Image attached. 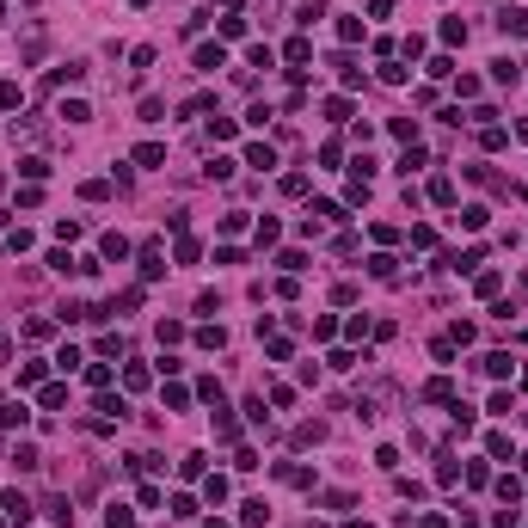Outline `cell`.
I'll use <instances>...</instances> for the list:
<instances>
[{"label": "cell", "mask_w": 528, "mask_h": 528, "mask_svg": "<svg viewBox=\"0 0 528 528\" xmlns=\"http://www.w3.org/2000/svg\"><path fill=\"white\" fill-rule=\"evenodd\" d=\"M221 62H228V49H221V44H203V49H197V68H209V74H215Z\"/></svg>", "instance_id": "4"}, {"label": "cell", "mask_w": 528, "mask_h": 528, "mask_svg": "<svg viewBox=\"0 0 528 528\" xmlns=\"http://www.w3.org/2000/svg\"><path fill=\"white\" fill-rule=\"evenodd\" d=\"M0 510H6V522H31V498H19V491H6V498H0Z\"/></svg>", "instance_id": "1"}, {"label": "cell", "mask_w": 528, "mask_h": 528, "mask_svg": "<svg viewBox=\"0 0 528 528\" xmlns=\"http://www.w3.org/2000/svg\"><path fill=\"white\" fill-rule=\"evenodd\" d=\"M368 271L381 276V283H393V276H399V264H393V258H387V252H381V258H368Z\"/></svg>", "instance_id": "11"}, {"label": "cell", "mask_w": 528, "mask_h": 528, "mask_svg": "<svg viewBox=\"0 0 528 528\" xmlns=\"http://www.w3.org/2000/svg\"><path fill=\"white\" fill-rule=\"evenodd\" d=\"M13 105H19V86H13V80H0V111H13Z\"/></svg>", "instance_id": "15"}, {"label": "cell", "mask_w": 528, "mask_h": 528, "mask_svg": "<svg viewBox=\"0 0 528 528\" xmlns=\"http://www.w3.org/2000/svg\"><path fill=\"white\" fill-rule=\"evenodd\" d=\"M62 117H68V123H86L92 111H86V98H68V105H62Z\"/></svg>", "instance_id": "13"}, {"label": "cell", "mask_w": 528, "mask_h": 528, "mask_svg": "<svg viewBox=\"0 0 528 528\" xmlns=\"http://www.w3.org/2000/svg\"><path fill=\"white\" fill-rule=\"evenodd\" d=\"M246 166H258V172H271V166H276V154L264 148V141H252V148H246Z\"/></svg>", "instance_id": "5"}, {"label": "cell", "mask_w": 528, "mask_h": 528, "mask_svg": "<svg viewBox=\"0 0 528 528\" xmlns=\"http://www.w3.org/2000/svg\"><path fill=\"white\" fill-rule=\"evenodd\" d=\"M19 172H25V179H44V172H49V160H44V154H25V160H19Z\"/></svg>", "instance_id": "10"}, {"label": "cell", "mask_w": 528, "mask_h": 528, "mask_svg": "<svg viewBox=\"0 0 528 528\" xmlns=\"http://www.w3.org/2000/svg\"><path fill=\"white\" fill-rule=\"evenodd\" d=\"M498 25H504L510 37H528V13H522V6H504V13H498Z\"/></svg>", "instance_id": "3"}, {"label": "cell", "mask_w": 528, "mask_h": 528, "mask_svg": "<svg viewBox=\"0 0 528 528\" xmlns=\"http://www.w3.org/2000/svg\"><path fill=\"white\" fill-rule=\"evenodd\" d=\"M197 345H203V350H221V345H228V332H221V326H203V332H197Z\"/></svg>", "instance_id": "7"}, {"label": "cell", "mask_w": 528, "mask_h": 528, "mask_svg": "<svg viewBox=\"0 0 528 528\" xmlns=\"http://www.w3.org/2000/svg\"><path fill=\"white\" fill-rule=\"evenodd\" d=\"M105 528H136V516H129L123 504H111V516H105Z\"/></svg>", "instance_id": "14"}, {"label": "cell", "mask_w": 528, "mask_h": 528, "mask_svg": "<svg viewBox=\"0 0 528 528\" xmlns=\"http://www.w3.org/2000/svg\"><path fill=\"white\" fill-rule=\"evenodd\" d=\"M49 522H62V528L74 522V504H68V498H49Z\"/></svg>", "instance_id": "9"}, {"label": "cell", "mask_w": 528, "mask_h": 528, "mask_svg": "<svg viewBox=\"0 0 528 528\" xmlns=\"http://www.w3.org/2000/svg\"><path fill=\"white\" fill-rule=\"evenodd\" d=\"M25 399H6V406H0V430H25Z\"/></svg>", "instance_id": "2"}, {"label": "cell", "mask_w": 528, "mask_h": 528, "mask_svg": "<svg viewBox=\"0 0 528 528\" xmlns=\"http://www.w3.org/2000/svg\"><path fill=\"white\" fill-rule=\"evenodd\" d=\"M491 80H504V86H516V62H510V56H504V62H491Z\"/></svg>", "instance_id": "12"}, {"label": "cell", "mask_w": 528, "mask_h": 528, "mask_svg": "<svg viewBox=\"0 0 528 528\" xmlns=\"http://www.w3.org/2000/svg\"><path fill=\"white\" fill-rule=\"evenodd\" d=\"M418 528H449V516H424V522H418Z\"/></svg>", "instance_id": "16"}, {"label": "cell", "mask_w": 528, "mask_h": 528, "mask_svg": "<svg viewBox=\"0 0 528 528\" xmlns=\"http://www.w3.org/2000/svg\"><path fill=\"white\" fill-rule=\"evenodd\" d=\"M0 528H6V522H0Z\"/></svg>", "instance_id": "18"}, {"label": "cell", "mask_w": 528, "mask_h": 528, "mask_svg": "<svg viewBox=\"0 0 528 528\" xmlns=\"http://www.w3.org/2000/svg\"><path fill=\"white\" fill-rule=\"evenodd\" d=\"M160 160H166L160 141H141V148H136V166H160Z\"/></svg>", "instance_id": "6"}, {"label": "cell", "mask_w": 528, "mask_h": 528, "mask_svg": "<svg viewBox=\"0 0 528 528\" xmlns=\"http://www.w3.org/2000/svg\"><path fill=\"white\" fill-rule=\"evenodd\" d=\"M350 528H368V522H350Z\"/></svg>", "instance_id": "17"}, {"label": "cell", "mask_w": 528, "mask_h": 528, "mask_svg": "<svg viewBox=\"0 0 528 528\" xmlns=\"http://www.w3.org/2000/svg\"><path fill=\"white\" fill-rule=\"evenodd\" d=\"M98 246H105V258H129V240H123V233H105Z\"/></svg>", "instance_id": "8"}]
</instances>
